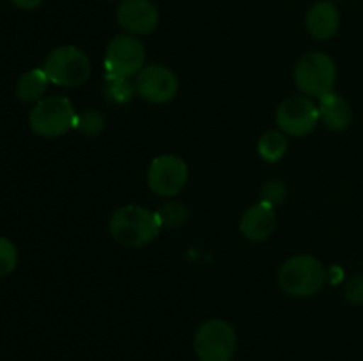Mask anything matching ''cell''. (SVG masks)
I'll return each mask as SVG.
<instances>
[{
  "label": "cell",
  "mask_w": 363,
  "mask_h": 361,
  "mask_svg": "<svg viewBox=\"0 0 363 361\" xmlns=\"http://www.w3.org/2000/svg\"><path fill=\"white\" fill-rule=\"evenodd\" d=\"M337 67L332 57L321 52H312L301 57L294 67V81L303 94L321 99L333 91Z\"/></svg>",
  "instance_id": "cell-5"
},
{
  "label": "cell",
  "mask_w": 363,
  "mask_h": 361,
  "mask_svg": "<svg viewBox=\"0 0 363 361\" xmlns=\"http://www.w3.org/2000/svg\"><path fill=\"white\" fill-rule=\"evenodd\" d=\"M277 225V214L273 207L266 204H255L245 211L240 229L247 239L264 241L273 234Z\"/></svg>",
  "instance_id": "cell-13"
},
{
  "label": "cell",
  "mask_w": 363,
  "mask_h": 361,
  "mask_svg": "<svg viewBox=\"0 0 363 361\" xmlns=\"http://www.w3.org/2000/svg\"><path fill=\"white\" fill-rule=\"evenodd\" d=\"M117 21L131 34H149L158 25V9L149 0H121Z\"/></svg>",
  "instance_id": "cell-11"
},
{
  "label": "cell",
  "mask_w": 363,
  "mask_h": 361,
  "mask_svg": "<svg viewBox=\"0 0 363 361\" xmlns=\"http://www.w3.org/2000/svg\"><path fill=\"white\" fill-rule=\"evenodd\" d=\"M16 246L6 237H0V276H6L16 268Z\"/></svg>",
  "instance_id": "cell-21"
},
{
  "label": "cell",
  "mask_w": 363,
  "mask_h": 361,
  "mask_svg": "<svg viewBox=\"0 0 363 361\" xmlns=\"http://www.w3.org/2000/svg\"><path fill=\"white\" fill-rule=\"evenodd\" d=\"M286 184L280 183V180H268V183L262 184L261 188V202L262 204L269 205V207H277V205L282 204L286 200Z\"/></svg>",
  "instance_id": "cell-20"
},
{
  "label": "cell",
  "mask_w": 363,
  "mask_h": 361,
  "mask_svg": "<svg viewBox=\"0 0 363 361\" xmlns=\"http://www.w3.org/2000/svg\"><path fill=\"white\" fill-rule=\"evenodd\" d=\"M319 120V108L308 98H289L277 110V124L293 137L308 134Z\"/></svg>",
  "instance_id": "cell-9"
},
{
  "label": "cell",
  "mask_w": 363,
  "mask_h": 361,
  "mask_svg": "<svg viewBox=\"0 0 363 361\" xmlns=\"http://www.w3.org/2000/svg\"><path fill=\"white\" fill-rule=\"evenodd\" d=\"M138 94L151 103H167L177 94V78L163 66H147L138 73L135 84Z\"/></svg>",
  "instance_id": "cell-10"
},
{
  "label": "cell",
  "mask_w": 363,
  "mask_h": 361,
  "mask_svg": "<svg viewBox=\"0 0 363 361\" xmlns=\"http://www.w3.org/2000/svg\"><path fill=\"white\" fill-rule=\"evenodd\" d=\"M145 48L135 35H117L108 42L105 52L106 73L112 76L130 78L142 71Z\"/></svg>",
  "instance_id": "cell-7"
},
{
  "label": "cell",
  "mask_w": 363,
  "mask_h": 361,
  "mask_svg": "<svg viewBox=\"0 0 363 361\" xmlns=\"http://www.w3.org/2000/svg\"><path fill=\"white\" fill-rule=\"evenodd\" d=\"M236 350L233 326L220 319L204 322L195 333V353L201 361H230Z\"/></svg>",
  "instance_id": "cell-6"
},
{
  "label": "cell",
  "mask_w": 363,
  "mask_h": 361,
  "mask_svg": "<svg viewBox=\"0 0 363 361\" xmlns=\"http://www.w3.org/2000/svg\"><path fill=\"white\" fill-rule=\"evenodd\" d=\"M158 222L162 227H169V229H176V227L183 225L188 218L186 207L183 204H177V202H169V204L163 205L158 212Z\"/></svg>",
  "instance_id": "cell-18"
},
{
  "label": "cell",
  "mask_w": 363,
  "mask_h": 361,
  "mask_svg": "<svg viewBox=\"0 0 363 361\" xmlns=\"http://www.w3.org/2000/svg\"><path fill=\"white\" fill-rule=\"evenodd\" d=\"M43 69L53 84L78 87L91 76V60L77 46H59L48 53Z\"/></svg>",
  "instance_id": "cell-3"
},
{
  "label": "cell",
  "mask_w": 363,
  "mask_h": 361,
  "mask_svg": "<svg viewBox=\"0 0 363 361\" xmlns=\"http://www.w3.org/2000/svg\"><path fill=\"white\" fill-rule=\"evenodd\" d=\"M326 280L325 268L311 255H298L289 258L279 273L280 287L289 296L308 297L323 289Z\"/></svg>",
  "instance_id": "cell-2"
},
{
  "label": "cell",
  "mask_w": 363,
  "mask_h": 361,
  "mask_svg": "<svg viewBox=\"0 0 363 361\" xmlns=\"http://www.w3.org/2000/svg\"><path fill=\"white\" fill-rule=\"evenodd\" d=\"M307 30L312 38L325 41V39L333 38L339 32L340 27V14L339 9L330 0H321L315 2L307 13Z\"/></svg>",
  "instance_id": "cell-12"
},
{
  "label": "cell",
  "mask_w": 363,
  "mask_h": 361,
  "mask_svg": "<svg viewBox=\"0 0 363 361\" xmlns=\"http://www.w3.org/2000/svg\"><path fill=\"white\" fill-rule=\"evenodd\" d=\"M135 91H137V88L131 85V81L128 80V78L106 74L105 84H103V94H105V99L108 103H113V105L128 103L133 98Z\"/></svg>",
  "instance_id": "cell-16"
},
{
  "label": "cell",
  "mask_w": 363,
  "mask_h": 361,
  "mask_svg": "<svg viewBox=\"0 0 363 361\" xmlns=\"http://www.w3.org/2000/svg\"><path fill=\"white\" fill-rule=\"evenodd\" d=\"M32 131L39 137L55 138L67 133L77 122V112L67 98L53 96L38 101L28 117Z\"/></svg>",
  "instance_id": "cell-4"
},
{
  "label": "cell",
  "mask_w": 363,
  "mask_h": 361,
  "mask_svg": "<svg viewBox=\"0 0 363 361\" xmlns=\"http://www.w3.org/2000/svg\"><path fill=\"white\" fill-rule=\"evenodd\" d=\"M156 212L140 205H126L113 212L110 219V232L117 243L128 248H140L151 243L160 230Z\"/></svg>",
  "instance_id": "cell-1"
},
{
  "label": "cell",
  "mask_w": 363,
  "mask_h": 361,
  "mask_svg": "<svg viewBox=\"0 0 363 361\" xmlns=\"http://www.w3.org/2000/svg\"><path fill=\"white\" fill-rule=\"evenodd\" d=\"M74 127H78V130L84 134H87V137H94V134L103 131V127H105V119H103L101 113L94 112V110H85L84 113L77 115Z\"/></svg>",
  "instance_id": "cell-19"
},
{
  "label": "cell",
  "mask_w": 363,
  "mask_h": 361,
  "mask_svg": "<svg viewBox=\"0 0 363 361\" xmlns=\"http://www.w3.org/2000/svg\"><path fill=\"white\" fill-rule=\"evenodd\" d=\"M48 76L45 69H32L25 73L16 84V96L23 103H34L41 99L45 94L46 85H48Z\"/></svg>",
  "instance_id": "cell-15"
},
{
  "label": "cell",
  "mask_w": 363,
  "mask_h": 361,
  "mask_svg": "<svg viewBox=\"0 0 363 361\" xmlns=\"http://www.w3.org/2000/svg\"><path fill=\"white\" fill-rule=\"evenodd\" d=\"M346 299L353 304L363 303V276H354L346 283Z\"/></svg>",
  "instance_id": "cell-22"
},
{
  "label": "cell",
  "mask_w": 363,
  "mask_h": 361,
  "mask_svg": "<svg viewBox=\"0 0 363 361\" xmlns=\"http://www.w3.org/2000/svg\"><path fill=\"white\" fill-rule=\"evenodd\" d=\"M319 119H323L326 127L332 131H344L353 120V112L346 99L335 92H330L323 96L319 103Z\"/></svg>",
  "instance_id": "cell-14"
},
{
  "label": "cell",
  "mask_w": 363,
  "mask_h": 361,
  "mask_svg": "<svg viewBox=\"0 0 363 361\" xmlns=\"http://www.w3.org/2000/svg\"><path fill=\"white\" fill-rule=\"evenodd\" d=\"M188 179L186 163L177 156H160L151 163L147 183L151 191L160 197H174L183 190Z\"/></svg>",
  "instance_id": "cell-8"
},
{
  "label": "cell",
  "mask_w": 363,
  "mask_h": 361,
  "mask_svg": "<svg viewBox=\"0 0 363 361\" xmlns=\"http://www.w3.org/2000/svg\"><path fill=\"white\" fill-rule=\"evenodd\" d=\"M257 149L262 159H266V161H279L286 154L287 140L279 131H268V133L261 137Z\"/></svg>",
  "instance_id": "cell-17"
},
{
  "label": "cell",
  "mask_w": 363,
  "mask_h": 361,
  "mask_svg": "<svg viewBox=\"0 0 363 361\" xmlns=\"http://www.w3.org/2000/svg\"><path fill=\"white\" fill-rule=\"evenodd\" d=\"M11 4H14L16 7H20V9H35V7H39L43 4V0H9Z\"/></svg>",
  "instance_id": "cell-23"
}]
</instances>
